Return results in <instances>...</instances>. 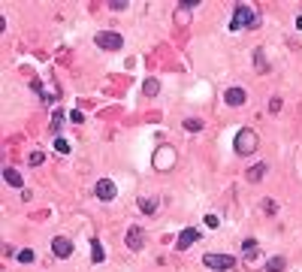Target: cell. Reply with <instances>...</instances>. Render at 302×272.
<instances>
[{"instance_id": "6da1fadb", "label": "cell", "mask_w": 302, "mask_h": 272, "mask_svg": "<svg viewBox=\"0 0 302 272\" xmlns=\"http://www.w3.org/2000/svg\"><path fill=\"white\" fill-rule=\"evenodd\" d=\"M236 154H242V157H248V154H254L257 148H260V136H257V130H251V127H242L239 133H236Z\"/></svg>"}, {"instance_id": "7a4b0ae2", "label": "cell", "mask_w": 302, "mask_h": 272, "mask_svg": "<svg viewBox=\"0 0 302 272\" xmlns=\"http://www.w3.org/2000/svg\"><path fill=\"white\" fill-rule=\"evenodd\" d=\"M257 21H260V18H257V12H254L251 6H242V3H239V6L233 9V21H230V27H233V30H242V27H257Z\"/></svg>"}, {"instance_id": "3957f363", "label": "cell", "mask_w": 302, "mask_h": 272, "mask_svg": "<svg viewBox=\"0 0 302 272\" xmlns=\"http://www.w3.org/2000/svg\"><path fill=\"white\" fill-rule=\"evenodd\" d=\"M151 167H154L157 173H169V170L175 167V148H172V145H157V151H154V157H151Z\"/></svg>"}, {"instance_id": "277c9868", "label": "cell", "mask_w": 302, "mask_h": 272, "mask_svg": "<svg viewBox=\"0 0 302 272\" xmlns=\"http://www.w3.org/2000/svg\"><path fill=\"white\" fill-rule=\"evenodd\" d=\"M203 263H206L209 269H215V272H227V269L236 266V257H233V254H206Z\"/></svg>"}, {"instance_id": "5b68a950", "label": "cell", "mask_w": 302, "mask_h": 272, "mask_svg": "<svg viewBox=\"0 0 302 272\" xmlns=\"http://www.w3.org/2000/svg\"><path fill=\"white\" fill-rule=\"evenodd\" d=\"M94 42H97L100 48H106V51H118V48L124 45L121 33H115V30H100V33L94 36Z\"/></svg>"}, {"instance_id": "8992f818", "label": "cell", "mask_w": 302, "mask_h": 272, "mask_svg": "<svg viewBox=\"0 0 302 272\" xmlns=\"http://www.w3.org/2000/svg\"><path fill=\"white\" fill-rule=\"evenodd\" d=\"M73 239H67V236H54L51 239V254L57 257V260H67V257H73Z\"/></svg>"}, {"instance_id": "52a82bcc", "label": "cell", "mask_w": 302, "mask_h": 272, "mask_svg": "<svg viewBox=\"0 0 302 272\" xmlns=\"http://www.w3.org/2000/svg\"><path fill=\"white\" fill-rule=\"evenodd\" d=\"M94 194H97V200H115V194H118V188H115V182L112 179H100L97 185H94Z\"/></svg>"}, {"instance_id": "ba28073f", "label": "cell", "mask_w": 302, "mask_h": 272, "mask_svg": "<svg viewBox=\"0 0 302 272\" xmlns=\"http://www.w3.org/2000/svg\"><path fill=\"white\" fill-rule=\"evenodd\" d=\"M245 100H248V91L239 88V85H233V88L224 91V103H227V106H242Z\"/></svg>"}, {"instance_id": "9c48e42d", "label": "cell", "mask_w": 302, "mask_h": 272, "mask_svg": "<svg viewBox=\"0 0 302 272\" xmlns=\"http://www.w3.org/2000/svg\"><path fill=\"white\" fill-rule=\"evenodd\" d=\"M127 248L130 251H142L145 248V230L142 227H130L127 230Z\"/></svg>"}, {"instance_id": "30bf717a", "label": "cell", "mask_w": 302, "mask_h": 272, "mask_svg": "<svg viewBox=\"0 0 302 272\" xmlns=\"http://www.w3.org/2000/svg\"><path fill=\"white\" fill-rule=\"evenodd\" d=\"M194 242H200V230H197V227H188V230H182V236L175 239V248H178V251H188Z\"/></svg>"}, {"instance_id": "8fae6325", "label": "cell", "mask_w": 302, "mask_h": 272, "mask_svg": "<svg viewBox=\"0 0 302 272\" xmlns=\"http://www.w3.org/2000/svg\"><path fill=\"white\" fill-rule=\"evenodd\" d=\"M266 173H269V164H266V160H260V164H254V167H248V173H245V179H248L251 185H257V182H263V179H266Z\"/></svg>"}, {"instance_id": "7c38bea8", "label": "cell", "mask_w": 302, "mask_h": 272, "mask_svg": "<svg viewBox=\"0 0 302 272\" xmlns=\"http://www.w3.org/2000/svg\"><path fill=\"white\" fill-rule=\"evenodd\" d=\"M3 182L12 185V188H18V191H24V176L15 167H3Z\"/></svg>"}, {"instance_id": "4fadbf2b", "label": "cell", "mask_w": 302, "mask_h": 272, "mask_svg": "<svg viewBox=\"0 0 302 272\" xmlns=\"http://www.w3.org/2000/svg\"><path fill=\"white\" fill-rule=\"evenodd\" d=\"M284 269H287V257L275 254V257H269V260H266V272H284Z\"/></svg>"}, {"instance_id": "5bb4252c", "label": "cell", "mask_w": 302, "mask_h": 272, "mask_svg": "<svg viewBox=\"0 0 302 272\" xmlns=\"http://www.w3.org/2000/svg\"><path fill=\"white\" fill-rule=\"evenodd\" d=\"M142 94H145V97H157V94H160V82H157V79H145V82H142Z\"/></svg>"}, {"instance_id": "9a60e30c", "label": "cell", "mask_w": 302, "mask_h": 272, "mask_svg": "<svg viewBox=\"0 0 302 272\" xmlns=\"http://www.w3.org/2000/svg\"><path fill=\"white\" fill-rule=\"evenodd\" d=\"M139 209H142L145 215H154V212H157V200H154V197H142V200H139Z\"/></svg>"}, {"instance_id": "2e32d148", "label": "cell", "mask_w": 302, "mask_h": 272, "mask_svg": "<svg viewBox=\"0 0 302 272\" xmlns=\"http://www.w3.org/2000/svg\"><path fill=\"white\" fill-rule=\"evenodd\" d=\"M103 257H106V254H103V245H100L97 239H91V260H94V263H103Z\"/></svg>"}, {"instance_id": "e0dca14e", "label": "cell", "mask_w": 302, "mask_h": 272, "mask_svg": "<svg viewBox=\"0 0 302 272\" xmlns=\"http://www.w3.org/2000/svg\"><path fill=\"white\" fill-rule=\"evenodd\" d=\"M254 64H257V73H266V70H269V64H266V55H263V48H257V51H254Z\"/></svg>"}, {"instance_id": "ac0fdd59", "label": "cell", "mask_w": 302, "mask_h": 272, "mask_svg": "<svg viewBox=\"0 0 302 272\" xmlns=\"http://www.w3.org/2000/svg\"><path fill=\"white\" fill-rule=\"evenodd\" d=\"M54 151H57V154H70V151H73V145H70L67 139H61V136H57V139H54Z\"/></svg>"}, {"instance_id": "d6986e66", "label": "cell", "mask_w": 302, "mask_h": 272, "mask_svg": "<svg viewBox=\"0 0 302 272\" xmlns=\"http://www.w3.org/2000/svg\"><path fill=\"white\" fill-rule=\"evenodd\" d=\"M15 260H18V263H33V251H30V248H21V251H15Z\"/></svg>"}, {"instance_id": "ffe728a7", "label": "cell", "mask_w": 302, "mask_h": 272, "mask_svg": "<svg viewBox=\"0 0 302 272\" xmlns=\"http://www.w3.org/2000/svg\"><path fill=\"white\" fill-rule=\"evenodd\" d=\"M61 127H64V112H54V115H51V130L57 133Z\"/></svg>"}, {"instance_id": "44dd1931", "label": "cell", "mask_w": 302, "mask_h": 272, "mask_svg": "<svg viewBox=\"0 0 302 272\" xmlns=\"http://www.w3.org/2000/svg\"><path fill=\"white\" fill-rule=\"evenodd\" d=\"M185 130H203V121H200V118H188V121H185Z\"/></svg>"}, {"instance_id": "7402d4cb", "label": "cell", "mask_w": 302, "mask_h": 272, "mask_svg": "<svg viewBox=\"0 0 302 272\" xmlns=\"http://www.w3.org/2000/svg\"><path fill=\"white\" fill-rule=\"evenodd\" d=\"M42 160H45V154H42V151H33V154L27 157V164H30V167H39Z\"/></svg>"}, {"instance_id": "603a6c76", "label": "cell", "mask_w": 302, "mask_h": 272, "mask_svg": "<svg viewBox=\"0 0 302 272\" xmlns=\"http://www.w3.org/2000/svg\"><path fill=\"white\" fill-rule=\"evenodd\" d=\"M269 112H272V115L281 112V97H272V100H269Z\"/></svg>"}, {"instance_id": "cb8c5ba5", "label": "cell", "mask_w": 302, "mask_h": 272, "mask_svg": "<svg viewBox=\"0 0 302 272\" xmlns=\"http://www.w3.org/2000/svg\"><path fill=\"white\" fill-rule=\"evenodd\" d=\"M109 9H115V12H124V9H127V3H124V0H115V3H109Z\"/></svg>"}, {"instance_id": "d4e9b609", "label": "cell", "mask_w": 302, "mask_h": 272, "mask_svg": "<svg viewBox=\"0 0 302 272\" xmlns=\"http://www.w3.org/2000/svg\"><path fill=\"white\" fill-rule=\"evenodd\" d=\"M70 121H73V124H82V121H85V115L76 109V112H70Z\"/></svg>"}, {"instance_id": "484cf974", "label": "cell", "mask_w": 302, "mask_h": 272, "mask_svg": "<svg viewBox=\"0 0 302 272\" xmlns=\"http://www.w3.org/2000/svg\"><path fill=\"white\" fill-rule=\"evenodd\" d=\"M218 224H221L218 215H206V227H218Z\"/></svg>"}, {"instance_id": "4316f807", "label": "cell", "mask_w": 302, "mask_h": 272, "mask_svg": "<svg viewBox=\"0 0 302 272\" xmlns=\"http://www.w3.org/2000/svg\"><path fill=\"white\" fill-rule=\"evenodd\" d=\"M254 248H257V242H254V239H245V242H242V251H254Z\"/></svg>"}, {"instance_id": "83f0119b", "label": "cell", "mask_w": 302, "mask_h": 272, "mask_svg": "<svg viewBox=\"0 0 302 272\" xmlns=\"http://www.w3.org/2000/svg\"><path fill=\"white\" fill-rule=\"evenodd\" d=\"M296 27H299V30H302V15H299V18H296Z\"/></svg>"}]
</instances>
